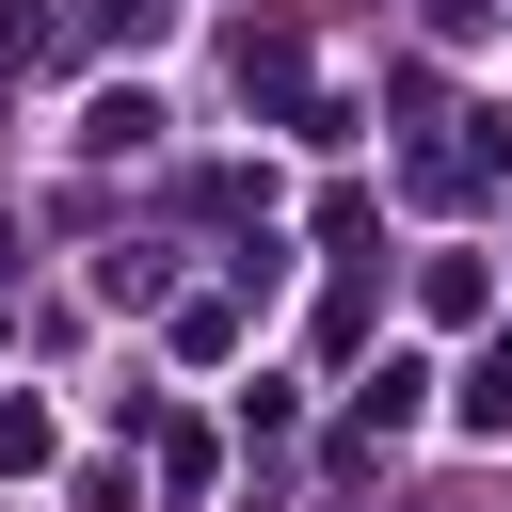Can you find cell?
<instances>
[{
    "instance_id": "6da1fadb",
    "label": "cell",
    "mask_w": 512,
    "mask_h": 512,
    "mask_svg": "<svg viewBox=\"0 0 512 512\" xmlns=\"http://www.w3.org/2000/svg\"><path fill=\"white\" fill-rule=\"evenodd\" d=\"M416 384H432V368H416V352H384V384L352 400V448H384V432H416Z\"/></svg>"
},
{
    "instance_id": "7a4b0ae2",
    "label": "cell",
    "mask_w": 512,
    "mask_h": 512,
    "mask_svg": "<svg viewBox=\"0 0 512 512\" xmlns=\"http://www.w3.org/2000/svg\"><path fill=\"white\" fill-rule=\"evenodd\" d=\"M464 432H512V336H496V352L464 368Z\"/></svg>"
},
{
    "instance_id": "3957f363",
    "label": "cell",
    "mask_w": 512,
    "mask_h": 512,
    "mask_svg": "<svg viewBox=\"0 0 512 512\" xmlns=\"http://www.w3.org/2000/svg\"><path fill=\"white\" fill-rule=\"evenodd\" d=\"M32 464H48V416H32V400H0V480H32Z\"/></svg>"
}]
</instances>
